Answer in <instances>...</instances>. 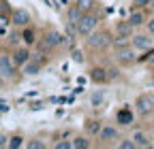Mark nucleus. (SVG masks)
<instances>
[{"instance_id": "72a5a7b5", "label": "nucleus", "mask_w": 154, "mask_h": 149, "mask_svg": "<svg viewBox=\"0 0 154 149\" xmlns=\"http://www.w3.org/2000/svg\"><path fill=\"white\" fill-rule=\"evenodd\" d=\"M0 124H2V115H0Z\"/></svg>"}, {"instance_id": "393cba45", "label": "nucleus", "mask_w": 154, "mask_h": 149, "mask_svg": "<svg viewBox=\"0 0 154 149\" xmlns=\"http://www.w3.org/2000/svg\"><path fill=\"white\" fill-rule=\"evenodd\" d=\"M71 60H73V62H77V64H84V62H86L84 53H82L79 49H73V51H71Z\"/></svg>"}, {"instance_id": "20e7f679", "label": "nucleus", "mask_w": 154, "mask_h": 149, "mask_svg": "<svg viewBox=\"0 0 154 149\" xmlns=\"http://www.w3.org/2000/svg\"><path fill=\"white\" fill-rule=\"evenodd\" d=\"M17 72H22V70L15 66L13 55L7 53V51H0V77H2L7 83H9V81H17V79H19Z\"/></svg>"}, {"instance_id": "2eb2a0df", "label": "nucleus", "mask_w": 154, "mask_h": 149, "mask_svg": "<svg viewBox=\"0 0 154 149\" xmlns=\"http://www.w3.org/2000/svg\"><path fill=\"white\" fill-rule=\"evenodd\" d=\"M133 34H135V26H133L128 19H120V22H116V26H113V36L131 39Z\"/></svg>"}, {"instance_id": "1a4fd4ad", "label": "nucleus", "mask_w": 154, "mask_h": 149, "mask_svg": "<svg viewBox=\"0 0 154 149\" xmlns=\"http://www.w3.org/2000/svg\"><path fill=\"white\" fill-rule=\"evenodd\" d=\"M135 107H131V104H122L118 111H116V124H118L120 128H128V126H133L135 124Z\"/></svg>"}, {"instance_id": "412c9836", "label": "nucleus", "mask_w": 154, "mask_h": 149, "mask_svg": "<svg viewBox=\"0 0 154 149\" xmlns=\"http://www.w3.org/2000/svg\"><path fill=\"white\" fill-rule=\"evenodd\" d=\"M26 145V139L22 132H15L9 136V149H19V147H24Z\"/></svg>"}, {"instance_id": "ddd939ff", "label": "nucleus", "mask_w": 154, "mask_h": 149, "mask_svg": "<svg viewBox=\"0 0 154 149\" xmlns=\"http://www.w3.org/2000/svg\"><path fill=\"white\" fill-rule=\"evenodd\" d=\"M19 41H22V45H28V47H34L36 41H38V32L36 28L30 24V26H24L22 32H19Z\"/></svg>"}, {"instance_id": "b1692460", "label": "nucleus", "mask_w": 154, "mask_h": 149, "mask_svg": "<svg viewBox=\"0 0 154 149\" xmlns=\"http://www.w3.org/2000/svg\"><path fill=\"white\" fill-rule=\"evenodd\" d=\"M24 147H28V149H45V147H47V143H45V141H41V139H36V136H34V139H28Z\"/></svg>"}, {"instance_id": "f704fd0d", "label": "nucleus", "mask_w": 154, "mask_h": 149, "mask_svg": "<svg viewBox=\"0 0 154 149\" xmlns=\"http://www.w3.org/2000/svg\"><path fill=\"white\" fill-rule=\"evenodd\" d=\"M152 130H154V124H152Z\"/></svg>"}, {"instance_id": "4468645a", "label": "nucleus", "mask_w": 154, "mask_h": 149, "mask_svg": "<svg viewBox=\"0 0 154 149\" xmlns=\"http://www.w3.org/2000/svg\"><path fill=\"white\" fill-rule=\"evenodd\" d=\"M88 79H90L92 83H96V85H105V83H109L107 68H105V66H92V68L88 70Z\"/></svg>"}, {"instance_id": "0eeeda50", "label": "nucleus", "mask_w": 154, "mask_h": 149, "mask_svg": "<svg viewBox=\"0 0 154 149\" xmlns=\"http://www.w3.org/2000/svg\"><path fill=\"white\" fill-rule=\"evenodd\" d=\"M128 136L135 141L137 149H152V147H154V143H152V134L148 132L146 128H139V126H135V128L131 130V134H128Z\"/></svg>"}, {"instance_id": "6ab92c4d", "label": "nucleus", "mask_w": 154, "mask_h": 149, "mask_svg": "<svg viewBox=\"0 0 154 149\" xmlns=\"http://www.w3.org/2000/svg\"><path fill=\"white\" fill-rule=\"evenodd\" d=\"M45 34L49 36V41L54 43V47H56V49H62V47L66 45V36H64L60 30H56V28H49Z\"/></svg>"}, {"instance_id": "aec40b11", "label": "nucleus", "mask_w": 154, "mask_h": 149, "mask_svg": "<svg viewBox=\"0 0 154 149\" xmlns=\"http://www.w3.org/2000/svg\"><path fill=\"white\" fill-rule=\"evenodd\" d=\"M34 49L36 51H43V53H54V51H58L56 47H54V43L49 41V36L47 34H43V36H38V41H36V45H34Z\"/></svg>"}, {"instance_id": "9b49d317", "label": "nucleus", "mask_w": 154, "mask_h": 149, "mask_svg": "<svg viewBox=\"0 0 154 149\" xmlns=\"http://www.w3.org/2000/svg\"><path fill=\"white\" fill-rule=\"evenodd\" d=\"M11 55H13V62H15V66L22 70V66L32 58V47H28V45H22V47H15L13 51H11Z\"/></svg>"}, {"instance_id": "6e6552de", "label": "nucleus", "mask_w": 154, "mask_h": 149, "mask_svg": "<svg viewBox=\"0 0 154 149\" xmlns=\"http://www.w3.org/2000/svg\"><path fill=\"white\" fill-rule=\"evenodd\" d=\"M96 139H99L103 145L118 143V139H120V126L118 124H103V128H101V132H99Z\"/></svg>"}, {"instance_id": "f8f14e48", "label": "nucleus", "mask_w": 154, "mask_h": 149, "mask_svg": "<svg viewBox=\"0 0 154 149\" xmlns=\"http://www.w3.org/2000/svg\"><path fill=\"white\" fill-rule=\"evenodd\" d=\"M126 19L135 26V30H139V28H146V24H148V9H131V13H128V17Z\"/></svg>"}, {"instance_id": "4be33fe9", "label": "nucleus", "mask_w": 154, "mask_h": 149, "mask_svg": "<svg viewBox=\"0 0 154 149\" xmlns=\"http://www.w3.org/2000/svg\"><path fill=\"white\" fill-rule=\"evenodd\" d=\"M75 4L79 7L84 13H90V11H96V7H99V0H75Z\"/></svg>"}, {"instance_id": "f257e3e1", "label": "nucleus", "mask_w": 154, "mask_h": 149, "mask_svg": "<svg viewBox=\"0 0 154 149\" xmlns=\"http://www.w3.org/2000/svg\"><path fill=\"white\" fill-rule=\"evenodd\" d=\"M84 45H86V51L90 53H101L113 45V34L107 28H96L84 39Z\"/></svg>"}, {"instance_id": "2f4dec72", "label": "nucleus", "mask_w": 154, "mask_h": 149, "mask_svg": "<svg viewBox=\"0 0 154 149\" xmlns=\"http://www.w3.org/2000/svg\"><path fill=\"white\" fill-rule=\"evenodd\" d=\"M148 13L154 15V0H150V2H148Z\"/></svg>"}, {"instance_id": "c85d7f7f", "label": "nucleus", "mask_w": 154, "mask_h": 149, "mask_svg": "<svg viewBox=\"0 0 154 149\" xmlns=\"http://www.w3.org/2000/svg\"><path fill=\"white\" fill-rule=\"evenodd\" d=\"M139 60H146V62H148V66H150V68H154V51H150L148 55H143V58H139Z\"/></svg>"}, {"instance_id": "bb28decb", "label": "nucleus", "mask_w": 154, "mask_h": 149, "mask_svg": "<svg viewBox=\"0 0 154 149\" xmlns=\"http://www.w3.org/2000/svg\"><path fill=\"white\" fill-rule=\"evenodd\" d=\"M103 98H105V96H103V92H94L90 100H92L94 107H101V104H103Z\"/></svg>"}, {"instance_id": "f03ea898", "label": "nucleus", "mask_w": 154, "mask_h": 149, "mask_svg": "<svg viewBox=\"0 0 154 149\" xmlns=\"http://www.w3.org/2000/svg\"><path fill=\"white\" fill-rule=\"evenodd\" d=\"M137 53H139V51L128 43V45H124V47H116V49H113V58H116V62H118V66L131 68V66H135V64L139 62V55H137Z\"/></svg>"}, {"instance_id": "423d86ee", "label": "nucleus", "mask_w": 154, "mask_h": 149, "mask_svg": "<svg viewBox=\"0 0 154 149\" xmlns=\"http://www.w3.org/2000/svg\"><path fill=\"white\" fill-rule=\"evenodd\" d=\"M131 45L139 53H150V51H154V34H150L148 30H143V32L135 30V34L131 36Z\"/></svg>"}, {"instance_id": "cd10ccee", "label": "nucleus", "mask_w": 154, "mask_h": 149, "mask_svg": "<svg viewBox=\"0 0 154 149\" xmlns=\"http://www.w3.org/2000/svg\"><path fill=\"white\" fill-rule=\"evenodd\" d=\"M148 2H150V0H133L131 9H148Z\"/></svg>"}, {"instance_id": "a211bd4d", "label": "nucleus", "mask_w": 154, "mask_h": 149, "mask_svg": "<svg viewBox=\"0 0 154 149\" xmlns=\"http://www.w3.org/2000/svg\"><path fill=\"white\" fill-rule=\"evenodd\" d=\"M92 136L88 134H73L71 136V149H90L92 147Z\"/></svg>"}, {"instance_id": "5701e85b", "label": "nucleus", "mask_w": 154, "mask_h": 149, "mask_svg": "<svg viewBox=\"0 0 154 149\" xmlns=\"http://www.w3.org/2000/svg\"><path fill=\"white\" fill-rule=\"evenodd\" d=\"M116 147L118 149H137V145H135V141L131 136H120L118 143H116Z\"/></svg>"}, {"instance_id": "f3484780", "label": "nucleus", "mask_w": 154, "mask_h": 149, "mask_svg": "<svg viewBox=\"0 0 154 149\" xmlns=\"http://www.w3.org/2000/svg\"><path fill=\"white\" fill-rule=\"evenodd\" d=\"M101 128H103V121H101V119H96V117H88V119H86V124H84L86 134H88V136H92V139L99 136Z\"/></svg>"}, {"instance_id": "39448f33", "label": "nucleus", "mask_w": 154, "mask_h": 149, "mask_svg": "<svg viewBox=\"0 0 154 149\" xmlns=\"http://www.w3.org/2000/svg\"><path fill=\"white\" fill-rule=\"evenodd\" d=\"M99 24H101V15H96V11H90V13H86L82 19H79V24L75 26V30H77V36H82V39H86V36L90 34V32H94L96 28H99Z\"/></svg>"}, {"instance_id": "a878e982", "label": "nucleus", "mask_w": 154, "mask_h": 149, "mask_svg": "<svg viewBox=\"0 0 154 149\" xmlns=\"http://www.w3.org/2000/svg\"><path fill=\"white\" fill-rule=\"evenodd\" d=\"M107 77H109V83H111V81H118V79H120V68L109 66V68H107Z\"/></svg>"}, {"instance_id": "7ed1b4c3", "label": "nucleus", "mask_w": 154, "mask_h": 149, "mask_svg": "<svg viewBox=\"0 0 154 149\" xmlns=\"http://www.w3.org/2000/svg\"><path fill=\"white\" fill-rule=\"evenodd\" d=\"M133 107H135L137 117H141V119L152 117L154 115V92H143V94H139L135 98Z\"/></svg>"}, {"instance_id": "7c9ffc66", "label": "nucleus", "mask_w": 154, "mask_h": 149, "mask_svg": "<svg viewBox=\"0 0 154 149\" xmlns=\"http://www.w3.org/2000/svg\"><path fill=\"white\" fill-rule=\"evenodd\" d=\"M146 30H148L150 34H154V15H152L150 19H148V24H146Z\"/></svg>"}, {"instance_id": "473e14b6", "label": "nucleus", "mask_w": 154, "mask_h": 149, "mask_svg": "<svg viewBox=\"0 0 154 149\" xmlns=\"http://www.w3.org/2000/svg\"><path fill=\"white\" fill-rule=\"evenodd\" d=\"M5 83H7V81H5V79H2V77H0V85H5Z\"/></svg>"}, {"instance_id": "c756f323", "label": "nucleus", "mask_w": 154, "mask_h": 149, "mask_svg": "<svg viewBox=\"0 0 154 149\" xmlns=\"http://www.w3.org/2000/svg\"><path fill=\"white\" fill-rule=\"evenodd\" d=\"M2 147H9V134L0 132V149H2Z\"/></svg>"}, {"instance_id": "9d476101", "label": "nucleus", "mask_w": 154, "mask_h": 149, "mask_svg": "<svg viewBox=\"0 0 154 149\" xmlns=\"http://www.w3.org/2000/svg\"><path fill=\"white\" fill-rule=\"evenodd\" d=\"M32 24V15L28 9H22V7H17L11 11V26L15 28H24V26H30Z\"/></svg>"}, {"instance_id": "dca6fc26", "label": "nucleus", "mask_w": 154, "mask_h": 149, "mask_svg": "<svg viewBox=\"0 0 154 149\" xmlns=\"http://www.w3.org/2000/svg\"><path fill=\"white\" fill-rule=\"evenodd\" d=\"M84 15H86V13H84L79 7H77L75 2H73V4H69V9H66V26H77Z\"/></svg>"}]
</instances>
